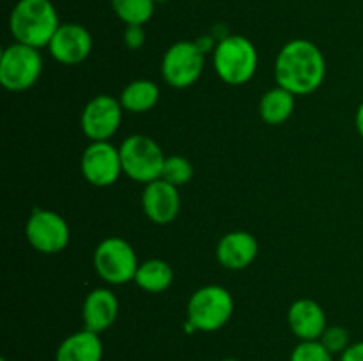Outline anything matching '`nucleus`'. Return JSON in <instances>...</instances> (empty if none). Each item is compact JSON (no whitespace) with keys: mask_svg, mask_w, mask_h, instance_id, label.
Returning <instances> with one entry per match:
<instances>
[{"mask_svg":"<svg viewBox=\"0 0 363 361\" xmlns=\"http://www.w3.org/2000/svg\"><path fill=\"white\" fill-rule=\"evenodd\" d=\"M326 78V60L318 45L308 39H293L280 48L275 59L277 85L294 96L318 91Z\"/></svg>","mask_w":363,"mask_h":361,"instance_id":"nucleus-1","label":"nucleus"},{"mask_svg":"<svg viewBox=\"0 0 363 361\" xmlns=\"http://www.w3.org/2000/svg\"><path fill=\"white\" fill-rule=\"evenodd\" d=\"M59 27V14L52 0H18L11 11V35L21 45L48 48Z\"/></svg>","mask_w":363,"mask_h":361,"instance_id":"nucleus-2","label":"nucleus"},{"mask_svg":"<svg viewBox=\"0 0 363 361\" xmlns=\"http://www.w3.org/2000/svg\"><path fill=\"white\" fill-rule=\"evenodd\" d=\"M259 55L254 42L245 35H225L213 50V66L220 80L227 85H245L257 71Z\"/></svg>","mask_w":363,"mask_h":361,"instance_id":"nucleus-3","label":"nucleus"},{"mask_svg":"<svg viewBox=\"0 0 363 361\" xmlns=\"http://www.w3.org/2000/svg\"><path fill=\"white\" fill-rule=\"evenodd\" d=\"M234 314V299L222 285H206L191 294L186 306V321L197 331L213 333L222 329Z\"/></svg>","mask_w":363,"mask_h":361,"instance_id":"nucleus-4","label":"nucleus"},{"mask_svg":"<svg viewBox=\"0 0 363 361\" xmlns=\"http://www.w3.org/2000/svg\"><path fill=\"white\" fill-rule=\"evenodd\" d=\"M119 152L121 161H123V173L135 183L149 184L162 177L167 156L151 137L131 134L121 144Z\"/></svg>","mask_w":363,"mask_h":361,"instance_id":"nucleus-5","label":"nucleus"},{"mask_svg":"<svg viewBox=\"0 0 363 361\" xmlns=\"http://www.w3.org/2000/svg\"><path fill=\"white\" fill-rule=\"evenodd\" d=\"M96 273L108 285H124L133 282L140 265L133 246L123 237H105L92 255Z\"/></svg>","mask_w":363,"mask_h":361,"instance_id":"nucleus-6","label":"nucleus"},{"mask_svg":"<svg viewBox=\"0 0 363 361\" xmlns=\"http://www.w3.org/2000/svg\"><path fill=\"white\" fill-rule=\"evenodd\" d=\"M43 57L38 48L14 41L0 57V84L9 92H23L38 84Z\"/></svg>","mask_w":363,"mask_h":361,"instance_id":"nucleus-7","label":"nucleus"},{"mask_svg":"<svg viewBox=\"0 0 363 361\" xmlns=\"http://www.w3.org/2000/svg\"><path fill=\"white\" fill-rule=\"evenodd\" d=\"M206 53L195 41H177L162 59V76L174 88H188L199 81L204 71Z\"/></svg>","mask_w":363,"mask_h":361,"instance_id":"nucleus-8","label":"nucleus"},{"mask_svg":"<svg viewBox=\"0 0 363 361\" xmlns=\"http://www.w3.org/2000/svg\"><path fill=\"white\" fill-rule=\"evenodd\" d=\"M25 236L35 251L45 255L60 253L69 244V225L50 209H34L25 225Z\"/></svg>","mask_w":363,"mask_h":361,"instance_id":"nucleus-9","label":"nucleus"},{"mask_svg":"<svg viewBox=\"0 0 363 361\" xmlns=\"http://www.w3.org/2000/svg\"><path fill=\"white\" fill-rule=\"evenodd\" d=\"M80 170L84 179L92 186H112L123 173L119 147L110 142H91L82 154Z\"/></svg>","mask_w":363,"mask_h":361,"instance_id":"nucleus-10","label":"nucleus"},{"mask_svg":"<svg viewBox=\"0 0 363 361\" xmlns=\"http://www.w3.org/2000/svg\"><path fill=\"white\" fill-rule=\"evenodd\" d=\"M123 105L108 94H99L85 105L80 126L91 142H110L123 120Z\"/></svg>","mask_w":363,"mask_h":361,"instance_id":"nucleus-11","label":"nucleus"},{"mask_svg":"<svg viewBox=\"0 0 363 361\" xmlns=\"http://www.w3.org/2000/svg\"><path fill=\"white\" fill-rule=\"evenodd\" d=\"M48 52L64 66L84 62L92 52L91 32L80 23H62L50 41Z\"/></svg>","mask_w":363,"mask_h":361,"instance_id":"nucleus-12","label":"nucleus"},{"mask_svg":"<svg viewBox=\"0 0 363 361\" xmlns=\"http://www.w3.org/2000/svg\"><path fill=\"white\" fill-rule=\"evenodd\" d=\"M142 209L152 223L169 225L181 211L179 188L163 179L145 184L142 193Z\"/></svg>","mask_w":363,"mask_h":361,"instance_id":"nucleus-13","label":"nucleus"},{"mask_svg":"<svg viewBox=\"0 0 363 361\" xmlns=\"http://www.w3.org/2000/svg\"><path fill=\"white\" fill-rule=\"evenodd\" d=\"M259 253V244L254 234L247 230H233L222 236L216 246V260L230 271L247 269Z\"/></svg>","mask_w":363,"mask_h":361,"instance_id":"nucleus-14","label":"nucleus"},{"mask_svg":"<svg viewBox=\"0 0 363 361\" xmlns=\"http://www.w3.org/2000/svg\"><path fill=\"white\" fill-rule=\"evenodd\" d=\"M287 322L293 335L300 338V342L319 340L328 328L325 310L318 301L311 297H301L291 304L287 311Z\"/></svg>","mask_w":363,"mask_h":361,"instance_id":"nucleus-15","label":"nucleus"},{"mask_svg":"<svg viewBox=\"0 0 363 361\" xmlns=\"http://www.w3.org/2000/svg\"><path fill=\"white\" fill-rule=\"evenodd\" d=\"M119 315V299L110 289L91 290L87 294L82 306V319H84V328L92 333L101 335L108 328H112L113 322Z\"/></svg>","mask_w":363,"mask_h":361,"instance_id":"nucleus-16","label":"nucleus"},{"mask_svg":"<svg viewBox=\"0 0 363 361\" xmlns=\"http://www.w3.org/2000/svg\"><path fill=\"white\" fill-rule=\"evenodd\" d=\"M103 342L98 333L89 329L66 336L57 347L55 361H101Z\"/></svg>","mask_w":363,"mask_h":361,"instance_id":"nucleus-17","label":"nucleus"},{"mask_svg":"<svg viewBox=\"0 0 363 361\" xmlns=\"http://www.w3.org/2000/svg\"><path fill=\"white\" fill-rule=\"evenodd\" d=\"M294 105H296V96L277 85L275 88H269L268 92L262 94L261 103H259V113L266 124L280 126L293 115Z\"/></svg>","mask_w":363,"mask_h":361,"instance_id":"nucleus-18","label":"nucleus"},{"mask_svg":"<svg viewBox=\"0 0 363 361\" xmlns=\"http://www.w3.org/2000/svg\"><path fill=\"white\" fill-rule=\"evenodd\" d=\"M160 87L152 80H133L121 92V105L130 113H145L156 106Z\"/></svg>","mask_w":363,"mask_h":361,"instance_id":"nucleus-19","label":"nucleus"},{"mask_svg":"<svg viewBox=\"0 0 363 361\" xmlns=\"http://www.w3.org/2000/svg\"><path fill=\"white\" fill-rule=\"evenodd\" d=\"M174 271L169 262L162 258H149L142 262L137 269L133 282L138 289L145 290L149 294H160L172 285Z\"/></svg>","mask_w":363,"mask_h":361,"instance_id":"nucleus-20","label":"nucleus"},{"mask_svg":"<svg viewBox=\"0 0 363 361\" xmlns=\"http://www.w3.org/2000/svg\"><path fill=\"white\" fill-rule=\"evenodd\" d=\"M116 16L124 25H145L155 13V0H110Z\"/></svg>","mask_w":363,"mask_h":361,"instance_id":"nucleus-21","label":"nucleus"},{"mask_svg":"<svg viewBox=\"0 0 363 361\" xmlns=\"http://www.w3.org/2000/svg\"><path fill=\"white\" fill-rule=\"evenodd\" d=\"M191 177H194V165L190 163V159L177 154L167 156L165 163H163L162 177H160V179L167 180V183L179 188L190 183Z\"/></svg>","mask_w":363,"mask_h":361,"instance_id":"nucleus-22","label":"nucleus"},{"mask_svg":"<svg viewBox=\"0 0 363 361\" xmlns=\"http://www.w3.org/2000/svg\"><path fill=\"white\" fill-rule=\"evenodd\" d=\"M289 361H333V354L319 340L300 342L291 353Z\"/></svg>","mask_w":363,"mask_h":361,"instance_id":"nucleus-23","label":"nucleus"},{"mask_svg":"<svg viewBox=\"0 0 363 361\" xmlns=\"http://www.w3.org/2000/svg\"><path fill=\"white\" fill-rule=\"evenodd\" d=\"M319 342L330 350V353L335 356V354H342L347 347L351 345L350 343V333H347L346 328L342 326H328L325 329V333L321 335Z\"/></svg>","mask_w":363,"mask_h":361,"instance_id":"nucleus-24","label":"nucleus"},{"mask_svg":"<svg viewBox=\"0 0 363 361\" xmlns=\"http://www.w3.org/2000/svg\"><path fill=\"white\" fill-rule=\"evenodd\" d=\"M123 39H124V45H126V48H130V50L142 48L145 42L144 25H126Z\"/></svg>","mask_w":363,"mask_h":361,"instance_id":"nucleus-25","label":"nucleus"},{"mask_svg":"<svg viewBox=\"0 0 363 361\" xmlns=\"http://www.w3.org/2000/svg\"><path fill=\"white\" fill-rule=\"evenodd\" d=\"M340 361H363V342H354L340 354Z\"/></svg>","mask_w":363,"mask_h":361,"instance_id":"nucleus-26","label":"nucleus"},{"mask_svg":"<svg viewBox=\"0 0 363 361\" xmlns=\"http://www.w3.org/2000/svg\"><path fill=\"white\" fill-rule=\"evenodd\" d=\"M354 126H357V131L358 134L363 138V101L360 103V106H358L357 110V117H354Z\"/></svg>","mask_w":363,"mask_h":361,"instance_id":"nucleus-27","label":"nucleus"},{"mask_svg":"<svg viewBox=\"0 0 363 361\" xmlns=\"http://www.w3.org/2000/svg\"><path fill=\"white\" fill-rule=\"evenodd\" d=\"M222 361H240V360H236V357H225V360H222Z\"/></svg>","mask_w":363,"mask_h":361,"instance_id":"nucleus-28","label":"nucleus"},{"mask_svg":"<svg viewBox=\"0 0 363 361\" xmlns=\"http://www.w3.org/2000/svg\"><path fill=\"white\" fill-rule=\"evenodd\" d=\"M156 4H163V2H167V0H155Z\"/></svg>","mask_w":363,"mask_h":361,"instance_id":"nucleus-29","label":"nucleus"},{"mask_svg":"<svg viewBox=\"0 0 363 361\" xmlns=\"http://www.w3.org/2000/svg\"><path fill=\"white\" fill-rule=\"evenodd\" d=\"M0 361H7V360H6V357H2V360H0Z\"/></svg>","mask_w":363,"mask_h":361,"instance_id":"nucleus-30","label":"nucleus"}]
</instances>
